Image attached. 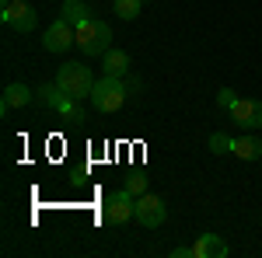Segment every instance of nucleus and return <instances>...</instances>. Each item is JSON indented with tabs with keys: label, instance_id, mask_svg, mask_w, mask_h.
<instances>
[{
	"label": "nucleus",
	"instance_id": "7ed1b4c3",
	"mask_svg": "<svg viewBox=\"0 0 262 258\" xmlns=\"http://www.w3.org/2000/svg\"><path fill=\"white\" fill-rule=\"evenodd\" d=\"M56 84L63 87V95H70V98H91V87H95V77H91V70L81 66V63H63L60 74H56Z\"/></svg>",
	"mask_w": 262,
	"mask_h": 258
},
{
	"label": "nucleus",
	"instance_id": "9b49d317",
	"mask_svg": "<svg viewBox=\"0 0 262 258\" xmlns=\"http://www.w3.org/2000/svg\"><path fill=\"white\" fill-rule=\"evenodd\" d=\"M129 66H133V63H129V53H122V49H108L101 70H105L108 77H122V74H129Z\"/></svg>",
	"mask_w": 262,
	"mask_h": 258
},
{
	"label": "nucleus",
	"instance_id": "0eeeda50",
	"mask_svg": "<svg viewBox=\"0 0 262 258\" xmlns=\"http://www.w3.org/2000/svg\"><path fill=\"white\" fill-rule=\"evenodd\" d=\"M0 18H4V25H11L14 32H32L35 28V7L32 4H25V0H14V4H7L4 11H0Z\"/></svg>",
	"mask_w": 262,
	"mask_h": 258
},
{
	"label": "nucleus",
	"instance_id": "6ab92c4d",
	"mask_svg": "<svg viewBox=\"0 0 262 258\" xmlns=\"http://www.w3.org/2000/svg\"><path fill=\"white\" fill-rule=\"evenodd\" d=\"M171 255H175V258H192V248H189V244H182V248H175Z\"/></svg>",
	"mask_w": 262,
	"mask_h": 258
},
{
	"label": "nucleus",
	"instance_id": "2eb2a0df",
	"mask_svg": "<svg viewBox=\"0 0 262 258\" xmlns=\"http://www.w3.org/2000/svg\"><path fill=\"white\" fill-rule=\"evenodd\" d=\"M140 4H143V0H112V7H116V14H119L122 21L137 18V14H140Z\"/></svg>",
	"mask_w": 262,
	"mask_h": 258
},
{
	"label": "nucleus",
	"instance_id": "20e7f679",
	"mask_svg": "<svg viewBox=\"0 0 262 258\" xmlns=\"http://www.w3.org/2000/svg\"><path fill=\"white\" fill-rule=\"evenodd\" d=\"M137 217V196L129 189H119V192H108L105 202H101V220L112 223V227H122Z\"/></svg>",
	"mask_w": 262,
	"mask_h": 258
},
{
	"label": "nucleus",
	"instance_id": "aec40b11",
	"mask_svg": "<svg viewBox=\"0 0 262 258\" xmlns=\"http://www.w3.org/2000/svg\"><path fill=\"white\" fill-rule=\"evenodd\" d=\"M7 4H14V0H0V7H7Z\"/></svg>",
	"mask_w": 262,
	"mask_h": 258
},
{
	"label": "nucleus",
	"instance_id": "f257e3e1",
	"mask_svg": "<svg viewBox=\"0 0 262 258\" xmlns=\"http://www.w3.org/2000/svg\"><path fill=\"white\" fill-rule=\"evenodd\" d=\"M77 45H81L84 56H105L108 45H112V28L108 21H98V18H88L77 25Z\"/></svg>",
	"mask_w": 262,
	"mask_h": 258
},
{
	"label": "nucleus",
	"instance_id": "4468645a",
	"mask_svg": "<svg viewBox=\"0 0 262 258\" xmlns=\"http://www.w3.org/2000/svg\"><path fill=\"white\" fill-rule=\"evenodd\" d=\"M35 95H39V105H46V108H49V105H53V108H60L63 101L70 98V95H63L60 84H46V87H39Z\"/></svg>",
	"mask_w": 262,
	"mask_h": 258
},
{
	"label": "nucleus",
	"instance_id": "6e6552de",
	"mask_svg": "<svg viewBox=\"0 0 262 258\" xmlns=\"http://www.w3.org/2000/svg\"><path fill=\"white\" fill-rule=\"evenodd\" d=\"M231 119L242 129H262V101L259 98H238L231 105Z\"/></svg>",
	"mask_w": 262,
	"mask_h": 258
},
{
	"label": "nucleus",
	"instance_id": "ddd939ff",
	"mask_svg": "<svg viewBox=\"0 0 262 258\" xmlns=\"http://www.w3.org/2000/svg\"><path fill=\"white\" fill-rule=\"evenodd\" d=\"M60 18L70 21V25L77 28V25H81V21H88L91 14H88V4H84V0H67V4L60 7Z\"/></svg>",
	"mask_w": 262,
	"mask_h": 258
},
{
	"label": "nucleus",
	"instance_id": "9d476101",
	"mask_svg": "<svg viewBox=\"0 0 262 258\" xmlns=\"http://www.w3.org/2000/svg\"><path fill=\"white\" fill-rule=\"evenodd\" d=\"M32 101V91L25 87V84H7L4 87V101H0V112L7 115L11 108H21V105H28Z\"/></svg>",
	"mask_w": 262,
	"mask_h": 258
},
{
	"label": "nucleus",
	"instance_id": "f8f14e48",
	"mask_svg": "<svg viewBox=\"0 0 262 258\" xmlns=\"http://www.w3.org/2000/svg\"><path fill=\"white\" fill-rule=\"evenodd\" d=\"M234 157H242V160H259V157H262V139H259V136H242V139H234Z\"/></svg>",
	"mask_w": 262,
	"mask_h": 258
},
{
	"label": "nucleus",
	"instance_id": "423d86ee",
	"mask_svg": "<svg viewBox=\"0 0 262 258\" xmlns=\"http://www.w3.org/2000/svg\"><path fill=\"white\" fill-rule=\"evenodd\" d=\"M77 42V28L70 25V21H53L49 28H46V35H42V45H46V53H67L70 45Z\"/></svg>",
	"mask_w": 262,
	"mask_h": 258
},
{
	"label": "nucleus",
	"instance_id": "1a4fd4ad",
	"mask_svg": "<svg viewBox=\"0 0 262 258\" xmlns=\"http://www.w3.org/2000/svg\"><path fill=\"white\" fill-rule=\"evenodd\" d=\"M227 255V244L217 234H200V241L192 244V258H224Z\"/></svg>",
	"mask_w": 262,
	"mask_h": 258
},
{
	"label": "nucleus",
	"instance_id": "f03ea898",
	"mask_svg": "<svg viewBox=\"0 0 262 258\" xmlns=\"http://www.w3.org/2000/svg\"><path fill=\"white\" fill-rule=\"evenodd\" d=\"M91 105L98 108L101 115H112V112H119L122 105H126V84L122 77H105L95 80V87H91Z\"/></svg>",
	"mask_w": 262,
	"mask_h": 258
},
{
	"label": "nucleus",
	"instance_id": "f3484780",
	"mask_svg": "<svg viewBox=\"0 0 262 258\" xmlns=\"http://www.w3.org/2000/svg\"><path fill=\"white\" fill-rule=\"evenodd\" d=\"M126 189H129L133 196H143V192H147V178H143V175H129V178H126Z\"/></svg>",
	"mask_w": 262,
	"mask_h": 258
},
{
	"label": "nucleus",
	"instance_id": "39448f33",
	"mask_svg": "<svg viewBox=\"0 0 262 258\" xmlns=\"http://www.w3.org/2000/svg\"><path fill=\"white\" fill-rule=\"evenodd\" d=\"M137 223L140 227H161L164 220H168V209H164V202H161V196H150V192H143V196H137Z\"/></svg>",
	"mask_w": 262,
	"mask_h": 258
},
{
	"label": "nucleus",
	"instance_id": "a211bd4d",
	"mask_svg": "<svg viewBox=\"0 0 262 258\" xmlns=\"http://www.w3.org/2000/svg\"><path fill=\"white\" fill-rule=\"evenodd\" d=\"M234 101H238V95H234L231 87H221V91H217V105H224L227 112H231V105H234Z\"/></svg>",
	"mask_w": 262,
	"mask_h": 258
},
{
	"label": "nucleus",
	"instance_id": "dca6fc26",
	"mask_svg": "<svg viewBox=\"0 0 262 258\" xmlns=\"http://www.w3.org/2000/svg\"><path fill=\"white\" fill-rule=\"evenodd\" d=\"M210 150H213L217 157H221V154H234V139L227 136V133H221V129H217V133L210 136Z\"/></svg>",
	"mask_w": 262,
	"mask_h": 258
}]
</instances>
